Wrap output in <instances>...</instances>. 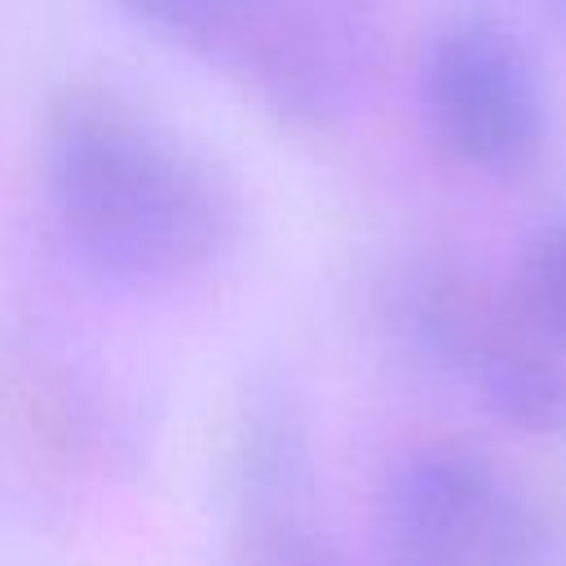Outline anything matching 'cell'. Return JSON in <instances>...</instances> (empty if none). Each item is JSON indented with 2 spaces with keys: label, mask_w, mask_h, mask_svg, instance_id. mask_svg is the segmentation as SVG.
<instances>
[{
  "label": "cell",
  "mask_w": 566,
  "mask_h": 566,
  "mask_svg": "<svg viewBox=\"0 0 566 566\" xmlns=\"http://www.w3.org/2000/svg\"><path fill=\"white\" fill-rule=\"evenodd\" d=\"M513 310L557 354H566V217L553 221L522 261Z\"/></svg>",
  "instance_id": "obj_7"
},
{
  "label": "cell",
  "mask_w": 566,
  "mask_h": 566,
  "mask_svg": "<svg viewBox=\"0 0 566 566\" xmlns=\"http://www.w3.org/2000/svg\"><path fill=\"white\" fill-rule=\"evenodd\" d=\"M265 566H345L327 544H318L305 531H283L265 526Z\"/></svg>",
  "instance_id": "obj_8"
},
{
  "label": "cell",
  "mask_w": 566,
  "mask_h": 566,
  "mask_svg": "<svg viewBox=\"0 0 566 566\" xmlns=\"http://www.w3.org/2000/svg\"><path fill=\"white\" fill-rule=\"evenodd\" d=\"M380 553L385 566H544V526L486 451L429 442L385 478Z\"/></svg>",
  "instance_id": "obj_2"
},
{
  "label": "cell",
  "mask_w": 566,
  "mask_h": 566,
  "mask_svg": "<svg viewBox=\"0 0 566 566\" xmlns=\"http://www.w3.org/2000/svg\"><path fill=\"white\" fill-rule=\"evenodd\" d=\"M226 62L279 119L340 124L371 88L380 9L376 0H252Z\"/></svg>",
  "instance_id": "obj_3"
},
{
  "label": "cell",
  "mask_w": 566,
  "mask_h": 566,
  "mask_svg": "<svg viewBox=\"0 0 566 566\" xmlns=\"http://www.w3.org/2000/svg\"><path fill=\"white\" fill-rule=\"evenodd\" d=\"M553 13H557V22H566V0H544Z\"/></svg>",
  "instance_id": "obj_9"
},
{
  "label": "cell",
  "mask_w": 566,
  "mask_h": 566,
  "mask_svg": "<svg viewBox=\"0 0 566 566\" xmlns=\"http://www.w3.org/2000/svg\"><path fill=\"white\" fill-rule=\"evenodd\" d=\"M420 111L433 142L478 172L526 168L548 133L544 84L526 49L482 18L451 22L429 40Z\"/></svg>",
  "instance_id": "obj_4"
},
{
  "label": "cell",
  "mask_w": 566,
  "mask_h": 566,
  "mask_svg": "<svg viewBox=\"0 0 566 566\" xmlns=\"http://www.w3.org/2000/svg\"><path fill=\"white\" fill-rule=\"evenodd\" d=\"M133 22L195 57H230L252 0H119Z\"/></svg>",
  "instance_id": "obj_6"
},
{
  "label": "cell",
  "mask_w": 566,
  "mask_h": 566,
  "mask_svg": "<svg viewBox=\"0 0 566 566\" xmlns=\"http://www.w3.org/2000/svg\"><path fill=\"white\" fill-rule=\"evenodd\" d=\"M411 310L420 340L491 416L535 438L566 433V367L522 323L513 301L495 305L469 283L433 279L411 296Z\"/></svg>",
  "instance_id": "obj_5"
},
{
  "label": "cell",
  "mask_w": 566,
  "mask_h": 566,
  "mask_svg": "<svg viewBox=\"0 0 566 566\" xmlns=\"http://www.w3.org/2000/svg\"><path fill=\"white\" fill-rule=\"evenodd\" d=\"M40 186L66 252L128 292L186 287L239 239V199L217 164L111 84L49 106Z\"/></svg>",
  "instance_id": "obj_1"
}]
</instances>
